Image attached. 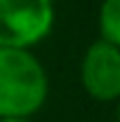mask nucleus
<instances>
[{"mask_svg":"<svg viewBox=\"0 0 120 122\" xmlns=\"http://www.w3.org/2000/svg\"><path fill=\"white\" fill-rule=\"evenodd\" d=\"M49 96V77L31 49L0 47V117H33Z\"/></svg>","mask_w":120,"mask_h":122,"instance_id":"obj_1","label":"nucleus"},{"mask_svg":"<svg viewBox=\"0 0 120 122\" xmlns=\"http://www.w3.org/2000/svg\"><path fill=\"white\" fill-rule=\"evenodd\" d=\"M54 0H0V47L33 49L54 30Z\"/></svg>","mask_w":120,"mask_h":122,"instance_id":"obj_2","label":"nucleus"},{"mask_svg":"<svg viewBox=\"0 0 120 122\" xmlns=\"http://www.w3.org/2000/svg\"><path fill=\"white\" fill-rule=\"evenodd\" d=\"M80 87L99 103L120 99V47L106 40H94L80 59Z\"/></svg>","mask_w":120,"mask_h":122,"instance_id":"obj_3","label":"nucleus"},{"mask_svg":"<svg viewBox=\"0 0 120 122\" xmlns=\"http://www.w3.org/2000/svg\"><path fill=\"white\" fill-rule=\"evenodd\" d=\"M97 26L101 40L120 47V0H101Z\"/></svg>","mask_w":120,"mask_h":122,"instance_id":"obj_4","label":"nucleus"},{"mask_svg":"<svg viewBox=\"0 0 120 122\" xmlns=\"http://www.w3.org/2000/svg\"><path fill=\"white\" fill-rule=\"evenodd\" d=\"M0 122H33L31 117H0Z\"/></svg>","mask_w":120,"mask_h":122,"instance_id":"obj_5","label":"nucleus"},{"mask_svg":"<svg viewBox=\"0 0 120 122\" xmlns=\"http://www.w3.org/2000/svg\"><path fill=\"white\" fill-rule=\"evenodd\" d=\"M115 122H120V99L115 101Z\"/></svg>","mask_w":120,"mask_h":122,"instance_id":"obj_6","label":"nucleus"}]
</instances>
